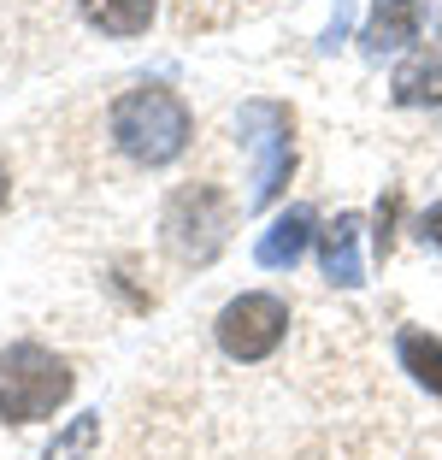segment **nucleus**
I'll use <instances>...</instances> for the list:
<instances>
[{
    "mask_svg": "<svg viewBox=\"0 0 442 460\" xmlns=\"http://www.w3.org/2000/svg\"><path fill=\"white\" fill-rule=\"evenodd\" d=\"M189 107L165 89V83H142L112 107V142L130 154L136 165H172L189 148Z\"/></svg>",
    "mask_w": 442,
    "mask_h": 460,
    "instance_id": "obj_1",
    "label": "nucleus"
},
{
    "mask_svg": "<svg viewBox=\"0 0 442 460\" xmlns=\"http://www.w3.org/2000/svg\"><path fill=\"white\" fill-rule=\"evenodd\" d=\"M71 395V366L48 354L41 342H13L0 349V420L6 425H36Z\"/></svg>",
    "mask_w": 442,
    "mask_h": 460,
    "instance_id": "obj_2",
    "label": "nucleus"
},
{
    "mask_svg": "<svg viewBox=\"0 0 442 460\" xmlns=\"http://www.w3.org/2000/svg\"><path fill=\"white\" fill-rule=\"evenodd\" d=\"M242 148H248V207H271L295 172V119L283 101H242L236 112Z\"/></svg>",
    "mask_w": 442,
    "mask_h": 460,
    "instance_id": "obj_3",
    "label": "nucleus"
},
{
    "mask_svg": "<svg viewBox=\"0 0 442 460\" xmlns=\"http://www.w3.org/2000/svg\"><path fill=\"white\" fill-rule=\"evenodd\" d=\"M225 230H230V201L213 183H195V190H183L165 207V243L177 248V260L207 266V260L225 248Z\"/></svg>",
    "mask_w": 442,
    "mask_h": 460,
    "instance_id": "obj_4",
    "label": "nucleus"
},
{
    "mask_svg": "<svg viewBox=\"0 0 442 460\" xmlns=\"http://www.w3.org/2000/svg\"><path fill=\"white\" fill-rule=\"evenodd\" d=\"M283 331H289V307L278 296H260V289L254 296H236L218 313V349L230 360H266L283 342Z\"/></svg>",
    "mask_w": 442,
    "mask_h": 460,
    "instance_id": "obj_5",
    "label": "nucleus"
},
{
    "mask_svg": "<svg viewBox=\"0 0 442 460\" xmlns=\"http://www.w3.org/2000/svg\"><path fill=\"white\" fill-rule=\"evenodd\" d=\"M360 213H336L319 230V266L336 289H360L366 284V260H360Z\"/></svg>",
    "mask_w": 442,
    "mask_h": 460,
    "instance_id": "obj_6",
    "label": "nucleus"
},
{
    "mask_svg": "<svg viewBox=\"0 0 442 460\" xmlns=\"http://www.w3.org/2000/svg\"><path fill=\"white\" fill-rule=\"evenodd\" d=\"M419 18H425V0H372V18H366L360 48L372 59L395 54V48H407V41L419 36Z\"/></svg>",
    "mask_w": 442,
    "mask_h": 460,
    "instance_id": "obj_7",
    "label": "nucleus"
},
{
    "mask_svg": "<svg viewBox=\"0 0 442 460\" xmlns=\"http://www.w3.org/2000/svg\"><path fill=\"white\" fill-rule=\"evenodd\" d=\"M395 101L402 107H437L442 101V41H425L419 54H407L402 66H395Z\"/></svg>",
    "mask_w": 442,
    "mask_h": 460,
    "instance_id": "obj_8",
    "label": "nucleus"
},
{
    "mask_svg": "<svg viewBox=\"0 0 442 460\" xmlns=\"http://www.w3.org/2000/svg\"><path fill=\"white\" fill-rule=\"evenodd\" d=\"M307 243H313V213L307 207H289L283 218H271V230L254 243V260L266 271H283V266H295V260L307 254Z\"/></svg>",
    "mask_w": 442,
    "mask_h": 460,
    "instance_id": "obj_9",
    "label": "nucleus"
},
{
    "mask_svg": "<svg viewBox=\"0 0 442 460\" xmlns=\"http://www.w3.org/2000/svg\"><path fill=\"white\" fill-rule=\"evenodd\" d=\"M154 6L160 0H77V13L107 36H142L154 24Z\"/></svg>",
    "mask_w": 442,
    "mask_h": 460,
    "instance_id": "obj_10",
    "label": "nucleus"
},
{
    "mask_svg": "<svg viewBox=\"0 0 442 460\" xmlns=\"http://www.w3.org/2000/svg\"><path fill=\"white\" fill-rule=\"evenodd\" d=\"M395 354H402V372H413L430 395H442V337H430V331H402V337H395Z\"/></svg>",
    "mask_w": 442,
    "mask_h": 460,
    "instance_id": "obj_11",
    "label": "nucleus"
},
{
    "mask_svg": "<svg viewBox=\"0 0 442 460\" xmlns=\"http://www.w3.org/2000/svg\"><path fill=\"white\" fill-rule=\"evenodd\" d=\"M395 213H402V195H384V207H377V254H389V225H395Z\"/></svg>",
    "mask_w": 442,
    "mask_h": 460,
    "instance_id": "obj_12",
    "label": "nucleus"
},
{
    "mask_svg": "<svg viewBox=\"0 0 442 460\" xmlns=\"http://www.w3.org/2000/svg\"><path fill=\"white\" fill-rule=\"evenodd\" d=\"M349 18H354V0H336V18H331V30H324L319 48H336V41L349 36Z\"/></svg>",
    "mask_w": 442,
    "mask_h": 460,
    "instance_id": "obj_13",
    "label": "nucleus"
},
{
    "mask_svg": "<svg viewBox=\"0 0 442 460\" xmlns=\"http://www.w3.org/2000/svg\"><path fill=\"white\" fill-rule=\"evenodd\" d=\"M419 236H425V243H437V248H442V201L430 207L425 218H419Z\"/></svg>",
    "mask_w": 442,
    "mask_h": 460,
    "instance_id": "obj_14",
    "label": "nucleus"
},
{
    "mask_svg": "<svg viewBox=\"0 0 442 460\" xmlns=\"http://www.w3.org/2000/svg\"><path fill=\"white\" fill-rule=\"evenodd\" d=\"M0 207H6V177H0Z\"/></svg>",
    "mask_w": 442,
    "mask_h": 460,
    "instance_id": "obj_15",
    "label": "nucleus"
}]
</instances>
